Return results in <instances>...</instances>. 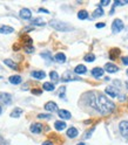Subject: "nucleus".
I'll use <instances>...</instances> for the list:
<instances>
[{
	"mask_svg": "<svg viewBox=\"0 0 128 145\" xmlns=\"http://www.w3.org/2000/svg\"><path fill=\"white\" fill-rule=\"evenodd\" d=\"M96 109L101 111L102 114H111L114 111L115 104L111 101V99H108V97L105 94L99 93L98 98H96Z\"/></svg>",
	"mask_w": 128,
	"mask_h": 145,
	"instance_id": "1",
	"label": "nucleus"
},
{
	"mask_svg": "<svg viewBox=\"0 0 128 145\" xmlns=\"http://www.w3.org/2000/svg\"><path fill=\"white\" fill-rule=\"evenodd\" d=\"M49 26L52 28L57 29V31H61V32H69L73 31V27L66 22H62L60 20H52L49 21Z\"/></svg>",
	"mask_w": 128,
	"mask_h": 145,
	"instance_id": "2",
	"label": "nucleus"
},
{
	"mask_svg": "<svg viewBox=\"0 0 128 145\" xmlns=\"http://www.w3.org/2000/svg\"><path fill=\"white\" fill-rule=\"evenodd\" d=\"M123 28H125V25H123L121 19H115L113 21V24H112V32L114 34L120 33L121 31H123Z\"/></svg>",
	"mask_w": 128,
	"mask_h": 145,
	"instance_id": "3",
	"label": "nucleus"
},
{
	"mask_svg": "<svg viewBox=\"0 0 128 145\" xmlns=\"http://www.w3.org/2000/svg\"><path fill=\"white\" fill-rule=\"evenodd\" d=\"M62 82H71V81H81V78L77 75H74L72 71H66L65 74L61 76Z\"/></svg>",
	"mask_w": 128,
	"mask_h": 145,
	"instance_id": "4",
	"label": "nucleus"
},
{
	"mask_svg": "<svg viewBox=\"0 0 128 145\" xmlns=\"http://www.w3.org/2000/svg\"><path fill=\"white\" fill-rule=\"evenodd\" d=\"M119 130H120L121 136L128 140V121H122L119 124Z\"/></svg>",
	"mask_w": 128,
	"mask_h": 145,
	"instance_id": "5",
	"label": "nucleus"
},
{
	"mask_svg": "<svg viewBox=\"0 0 128 145\" xmlns=\"http://www.w3.org/2000/svg\"><path fill=\"white\" fill-rule=\"evenodd\" d=\"M19 15L24 20H30L32 18V12L28 10V8H22V10L20 11V13H19Z\"/></svg>",
	"mask_w": 128,
	"mask_h": 145,
	"instance_id": "6",
	"label": "nucleus"
},
{
	"mask_svg": "<svg viewBox=\"0 0 128 145\" xmlns=\"http://www.w3.org/2000/svg\"><path fill=\"white\" fill-rule=\"evenodd\" d=\"M31 75L33 78H36V80H42L46 77V72L42 71V70H33L31 72Z\"/></svg>",
	"mask_w": 128,
	"mask_h": 145,
	"instance_id": "7",
	"label": "nucleus"
},
{
	"mask_svg": "<svg viewBox=\"0 0 128 145\" xmlns=\"http://www.w3.org/2000/svg\"><path fill=\"white\" fill-rule=\"evenodd\" d=\"M45 110H47L49 112H54L58 110V104L55 102H47L45 104Z\"/></svg>",
	"mask_w": 128,
	"mask_h": 145,
	"instance_id": "8",
	"label": "nucleus"
},
{
	"mask_svg": "<svg viewBox=\"0 0 128 145\" xmlns=\"http://www.w3.org/2000/svg\"><path fill=\"white\" fill-rule=\"evenodd\" d=\"M0 101H3L6 104H11L12 102V96L7 93H0Z\"/></svg>",
	"mask_w": 128,
	"mask_h": 145,
	"instance_id": "9",
	"label": "nucleus"
},
{
	"mask_svg": "<svg viewBox=\"0 0 128 145\" xmlns=\"http://www.w3.org/2000/svg\"><path fill=\"white\" fill-rule=\"evenodd\" d=\"M104 72H105V70H104L102 68L96 67V68H94V69L92 70V75H93V77H95V78H101V77L104 76Z\"/></svg>",
	"mask_w": 128,
	"mask_h": 145,
	"instance_id": "10",
	"label": "nucleus"
},
{
	"mask_svg": "<svg viewBox=\"0 0 128 145\" xmlns=\"http://www.w3.org/2000/svg\"><path fill=\"white\" fill-rule=\"evenodd\" d=\"M58 115H59L60 118H62V120H69L71 117H72L71 112L68 110H65V109H61V110H59L58 111Z\"/></svg>",
	"mask_w": 128,
	"mask_h": 145,
	"instance_id": "11",
	"label": "nucleus"
},
{
	"mask_svg": "<svg viewBox=\"0 0 128 145\" xmlns=\"http://www.w3.org/2000/svg\"><path fill=\"white\" fill-rule=\"evenodd\" d=\"M14 32V28L11 26H6V25H1L0 26V33L1 34H11Z\"/></svg>",
	"mask_w": 128,
	"mask_h": 145,
	"instance_id": "12",
	"label": "nucleus"
},
{
	"mask_svg": "<svg viewBox=\"0 0 128 145\" xmlns=\"http://www.w3.org/2000/svg\"><path fill=\"white\" fill-rule=\"evenodd\" d=\"M105 91L111 96V97H116L117 95H119V91H117V89L116 88H114V87H112V86H109V87H107L106 88V90Z\"/></svg>",
	"mask_w": 128,
	"mask_h": 145,
	"instance_id": "13",
	"label": "nucleus"
},
{
	"mask_svg": "<svg viewBox=\"0 0 128 145\" xmlns=\"http://www.w3.org/2000/svg\"><path fill=\"white\" fill-rule=\"evenodd\" d=\"M42 131V125L40 123H33L31 125V132L32 133H40Z\"/></svg>",
	"mask_w": 128,
	"mask_h": 145,
	"instance_id": "14",
	"label": "nucleus"
},
{
	"mask_svg": "<svg viewBox=\"0 0 128 145\" xmlns=\"http://www.w3.org/2000/svg\"><path fill=\"white\" fill-rule=\"evenodd\" d=\"M67 137H69V138H75L77 136L79 135V131H78V129L77 128H74V126H71V128L67 130Z\"/></svg>",
	"mask_w": 128,
	"mask_h": 145,
	"instance_id": "15",
	"label": "nucleus"
},
{
	"mask_svg": "<svg viewBox=\"0 0 128 145\" xmlns=\"http://www.w3.org/2000/svg\"><path fill=\"white\" fill-rule=\"evenodd\" d=\"M105 70L108 72H116L119 70L117 66H115L114 63H106L105 65Z\"/></svg>",
	"mask_w": 128,
	"mask_h": 145,
	"instance_id": "16",
	"label": "nucleus"
},
{
	"mask_svg": "<svg viewBox=\"0 0 128 145\" xmlns=\"http://www.w3.org/2000/svg\"><path fill=\"white\" fill-rule=\"evenodd\" d=\"M120 53H121V50L119 48H112L111 50H109V57H111L112 60H115L119 55H120Z\"/></svg>",
	"mask_w": 128,
	"mask_h": 145,
	"instance_id": "17",
	"label": "nucleus"
},
{
	"mask_svg": "<svg viewBox=\"0 0 128 145\" xmlns=\"http://www.w3.org/2000/svg\"><path fill=\"white\" fill-rule=\"evenodd\" d=\"M8 81H10V83H12V84H20L22 78L19 75H13V76H11L10 78H8Z\"/></svg>",
	"mask_w": 128,
	"mask_h": 145,
	"instance_id": "18",
	"label": "nucleus"
},
{
	"mask_svg": "<svg viewBox=\"0 0 128 145\" xmlns=\"http://www.w3.org/2000/svg\"><path fill=\"white\" fill-rule=\"evenodd\" d=\"M86 71H87V68H86V66H84V65H79V66H77V67L74 68V72H75V74H78V75L85 74Z\"/></svg>",
	"mask_w": 128,
	"mask_h": 145,
	"instance_id": "19",
	"label": "nucleus"
},
{
	"mask_svg": "<svg viewBox=\"0 0 128 145\" xmlns=\"http://www.w3.org/2000/svg\"><path fill=\"white\" fill-rule=\"evenodd\" d=\"M4 63L6 66H8L10 68H12V69H14V70H18L19 69V67H18V65L15 62H13L12 60H10V59H6V60H4Z\"/></svg>",
	"mask_w": 128,
	"mask_h": 145,
	"instance_id": "20",
	"label": "nucleus"
},
{
	"mask_svg": "<svg viewBox=\"0 0 128 145\" xmlns=\"http://www.w3.org/2000/svg\"><path fill=\"white\" fill-rule=\"evenodd\" d=\"M54 60H55L57 62H59V63H63L66 61V55L63 53H57L55 56H54Z\"/></svg>",
	"mask_w": 128,
	"mask_h": 145,
	"instance_id": "21",
	"label": "nucleus"
},
{
	"mask_svg": "<svg viewBox=\"0 0 128 145\" xmlns=\"http://www.w3.org/2000/svg\"><path fill=\"white\" fill-rule=\"evenodd\" d=\"M54 128H55V130H58V131H62L63 129H66V123L61 122V121H57L54 123Z\"/></svg>",
	"mask_w": 128,
	"mask_h": 145,
	"instance_id": "22",
	"label": "nucleus"
},
{
	"mask_svg": "<svg viewBox=\"0 0 128 145\" xmlns=\"http://www.w3.org/2000/svg\"><path fill=\"white\" fill-rule=\"evenodd\" d=\"M22 114V109L20 108H14L13 111L11 112V117H13V118H18V117H20Z\"/></svg>",
	"mask_w": 128,
	"mask_h": 145,
	"instance_id": "23",
	"label": "nucleus"
},
{
	"mask_svg": "<svg viewBox=\"0 0 128 145\" xmlns=\"http://www.w3.org/2000/svg\"><path fill=\"white\" fill-rule=\"evenodd\" d=\"M78 18L80 20H86L87 18H88V12L85 11V10H81L78 12Z\"/></svg>",
	"mask_w": 128,
	"mask_h": 145,
	"instance_id": "24",
	"label": "nucleus"
},
{
	"mask_svg": "<svg viewBox=\"0 0 128 145\" xmlns=\"http://www.w3.org/2000/svg\"><path fill=\"white\" fill-rule=\"evenodd\" d=\"M49 77H51V80H52V82H53V83H57L58 81L60 80L57 71H51V72H49Z\"/></svg>",
	"mask_w": 128,
	"mask_h": 145,
	"instance_id": "25",
	"label": "nucleus"
},
{
	"mask_svg": "<svg viewBox=\"0 0 128 145\" xmlns=\"http://www.w3.org/2000/svg\"><path fill=\"white\" fill-rule=\"evenodd\" d=\"M102 15H104V10H102L101 6L98 7L96 10H94V12H93V18H99V16H102Z\"/></svg>",
	"mask_w": 128,
	"mask_h": 145,
	"instance_id": "26",
	"label": "nucleus"
},
{
	"mask_svg": "<svg viewBox=\"0 0 128 145\" xmlns=\"http://www.w3.org/2000/svg\"><path fill=\"white\" fill-rule=\"evenodd\" d=\"M42 88L46 90V91H53L55 87H54V84L51 83V82H46V83H44V84H42Z\"/></svg>",
	"mask_w": 128,
	"mask_h": 145,
	"instance_id": "27",
	"label": "nucleus"
},
{
	"mask_svg": "<svg viewBox=\"0 0 128 145\" xmlns=\"http://www.w3.org/2000/svg\"><path fill=\"white\" fill-rule=\"evenodd\" d=\"M32 25H36V26H45V21L40 18H36V19H32Z\"/></svg>",
	"mask_w": 128,
	"mask_h": 145,
	"instance_id": "28",
	"label": "nucleus"
},
{
	"mask_svg": "<svg viewBox=\"0 0 128 145\" xmlns=\"http://www.w3.org/2000/svg\"><path fill=\"white\" fill-rule=\"evenodd\" d=\"M41 56H42V59H45V60L48 61V62L52 61V56H51V53L49 52H42L41 53Z\"/></svg>",
	"mask_w": 128,
	"mask_h": 145,
	"instance_id": "29",
	"label": "nucleus"
},
{
	"mask_svg": "<svg viewBox=\"0 0 128 145\" xmlns=\"http://www.w3.org/2000/svg\"><path fill=\"white\" fill-rule=\"evenodd\" d=\"M84 60L86 62H93L95 60V55H94V54H87V55H85Z\"/></svg>",
	"mask_w": 128,
	"mask_h": 145,
	"instance_id": "30",
	"label": "nucleus"
},
{
	"mask_svg": "<svg viewBox=\"0 0 128 145\" xmlns=\"http://www.w3.org/2000/svg\"><path fill=\"white\" fill-rule=\"evenodd\" d=\"M24 49L26 53H28V54H32L34 52V47L32 46V44H26V46H24Z\"/></svg>",
	"mask_w": 128,
	"mask_h": 145,
	"instance_id": "31",
	"label": "nucleus"
},
{
	"mask_svg": "<svg viewBox=\"0 0 128 145\" xmlns=\"http://www.w3.org/2000/svg\"><path fill=\"white\" fill-rule=\"evenodd\" d=\"M65 91H66V88L65 87H61L60 89H59V97L60 98H65Z\"/></svg>",
	"mask_w": 128,
	"mask_h": 145,
	"instance_id": "32",
	"label": "nucleus"
},
{
	"mask_svg": "<svg viewBox=\"0 0 128 145\" xmlns=\"http://www.w3.org/2000/svg\"><path fill=\"white\" fill-rule=\"evenodd\" d=\"M38 118L49 120V118H52V115H49V114H39V115H38Z\"/></svg>",
	"mask_w": 128,
	"mask_h": 145,
	"instance_id": "33",
	"label": "nucleus"
},
{
	"mask_svg": "<svg viewBox=\"0 0 128 145\" xmlns=\"http://www.w3.org/2000/svg\"><path fill=\"white\" fill-rule=\"evenodd\" d=\"M127 4H128V0H126V1H119V0H115L114 7L115 6H123V5H127Z\"/></svg>",
	"mask_w": 128,
	"mask_h": 145,
	"instance_id": "34",
	"label": "nucleus"
},
{
	"mask_svg": "<svg viewBox=\"0 0 128 145\" xmlns=\"http://www.w3.org/2000/svg\"><path fill=\"white\" fill-rule=\"evenodd\" d=\"M32 94H34V95H41L42 90L41 89H32Z\"/></svg>",
	"mask_w": 128,
	"mask_h": 145,
	"instance_id": "35",
	"label": "nucleus"
},
{
	"mask_svg": "<svg viewBox=\"0 0 128 145\" xmlns=\"http://www.w3.org/2000/svg\"><path fill=\"white\" fill-rule=\"evenodd\" d=\"M94 129H95V128H93V129H90V130H89V131H88L87 133H85V136H84V138L86 139V138H88V137H90V135H92V132L94 131Z\"/></svg>",
	"mask_w": 128,
	"mask_h": 145,
	"instance_id": "36",
	"label": "nucleus"
},
{
	"mask_svg": "<svg viewBox=\"0 0 128 145\" xmlns=\"http://www.w3.org/2000/svg\"><path fill=\"white\" fill-rule=\"evenodd\" d=\"M109 4H111V0H102V1L100 3V5H101V6H108Z\"/></svg>",
	"mask_w": 128,
	"mask_h": 145,
	"instance_id": "37",
	"label": "nucleus"
},
{
	"mask_svg": "<svg viewBox=\"0 0 128 145\" xmlns=\"http://www.w3.org/2000/svg\"><path fill=\"white\" fill-rule=\"evenodd\" d=\"M0 145H8V142L4 139V137L0 136Z\"/></svg>",
	"mask_w": 128,
	"mask_h": 145,
	"instance_id": "38",
	"label": "nucleus"
},
{
	"mask_svg": "<svg viewBox=\"0 0 128 145\" xmlns=\"http://www.w3.org/2000/svg\"><path fill=\"white\" fill-rule=\"evenodd\" d=\"M122 63L123 65H126V66H128V56H122Z\"/></svg>",
	"mask_w": 128,
	"mask_h": 145,
	"instance_id": "39",
	"label": "nucleus"
},
{
	"mask_svg": "<svg viewBox=\"0 0 128 145\" xmlns=\"http://www.w3.org/2000/svg\"><path fill=\"white\" fill-rule=\"evenodd\" d=\"M38 12H39V13H46V14H49V11L45 10V8H39Z\"/></svg>",
	"mask_w": 128,
	"mask_h": 145,
	"instance_id": "40",
	"label": "nucleus"
},
{
	"mask_svg": "<svg viewBox=\"0 0 128 145\" xmlns=\"http://www.w3.org/2000/svg\"><path fill=\"white\" fill-rule=\"evenodd\" d=\"M106 25L104 24V22H99V24H96V28H102V27H105Z\"/></svg>",
	"mask_w": 128,
	"mask_h": 145,
	"instance_id": "41",
	"label": "nucleus"
},
{
	"mask_svg": "<svg viewBox=\"0 0 128 145\" xmlns=\"http://www.w3.org/2000/svg\"><path fill=\"white\" fill-rule=\"evenodd\" d=\"M42 145H53V143L49 142V140H46V142H44V143H42Z\"/></svg>",
	"mask_w": 128,
	"mask_h": 145,
	"instance_id": "42",
	"label": "nucleus"
},
{
	"mask_svg": "<svg viewBox=\"0 0 128 145\" xmlns=\"http://www.w3.org/2000/svg\"><path fill=\"white\" fill-rule=\"evenodd\" d=\"M1 112H3V108H1V105H0V115H1Z\"/></svg>",
	"mask_w": 128,
	"mask_h": 145,
	"instance_id": "43",
	"label": "nucleus"
},
{
	"mask_svg": "<svg viewBox=\"0 0 128 145\" xmlns=\"http://www.w3.org/2000/svg\"><path fill=\"white\" fill-rule=\"evenodd\" d=\"M77 145H86L85 143H79V144H77Z\"/></svg>",
	"mask_w": 128,
	"mask_h": 145,
	"instance_id": "44",
	"label": "nucleus"
},
{
	"mask_svg": "<svg viewBox=\"0 0 128 145\" xmlns=\"http://www.w3.org/2000/svg\"><path fill=\"white\" fill-rule=\"evenodd\" d=\"M126 87H127V89H128V82H126Z\"/></svg>",
	"mask_w": 128,
	"mask_h": 145,
	"instance_id": "45",
	"label": "nucleus"
},
{
	"mask_svg": "<svg viewBox=\"0 0 128 145\" xmlns=\"http://www.w3.org/2000/svg\"><path fill=\"white\" fill-rule=\"evenodd\" d=\"M126 38H127V39H128V32H127V35H126Z\"/></svg>",
	"mask_w": 128,
	"mask_h": 145,
	"instance_id": "46",
	"label": "nucleus"
},
{
	"mask_svg": "<svg viewBox=\"0 0 128 145\" xmlns=\"http://www.w3.org/2000/svg\"><path fill=\"white\" fill-rule=\"evenodd\" d=\"M126 72H127V76H128V69H127V71H126Z\"/></svg>",
	"mask_w": 128,
	"mask_h": 145,
	"instance_id": "47",
	"label": "nucleus"
},
{
	"mask_svg": "<svg viewBox=\"0 0 128 145\" xmlns=\"http://www.w3.org/2000/svg\"><path fill=\"white\" fill-rule=\"evenodd\" d=\"M127 101H128V97H127Z\"/></svg>",
	"mask_w": 128,
	"mask_h": 145,
	"instance_id": "48",
	"label": "nucleus"
}]
</instances>
